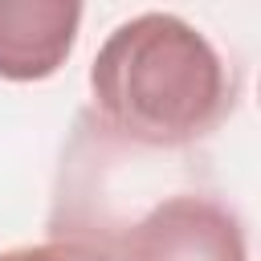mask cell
Returning <instances> with one entry per match:
<instances>
[{
    "mask_svg": "<svg viewBox=\"0 0 261 261\" xmlns=\"http://www.w3.org/2000/svg\"><path fill=\"white\" fill-rule=\"evenodd\" d=\"M90 90L102 122L139 147H188L232 102L220 53L171 12L122 20L90 65Z\"/></svg>",
    "mask_w": 261,
    "mask_h": 261,
    "instance_id": "cell-1",
    "label": "cell"
},
{
    "mask_svg": "<svg viewBox=\"0 0 261 261\" xmlns=\"http://www.w3.org/2000/svg\"><path fill=\"white\" fill-rule=\"evenodd\" d=\"M126 261H245V232L224 204L171 196L126 232Z\"/></svg>",
    "mask_w": 261,
    "mask_h": 261,
    "instance_id": "cell-2",
    "label": "cell"
},
{
    "mask_svg": "<svg viewBox=\"0 0 261 261\" xmlns=\"http://www.w3.org/2000/svg\"><path fill=\"white\" fill-rule=\"evenodd\" d=\"M82 4L73 0H0V77L45 82L73 53Z\"/></svg>",
    "mask_w": 261,
    "mask_h": 261,
    "instance_id": "cell-3",
    "label": "cell"
},
{
    "mask_svg": "<svg viewBox=\"0 0 261 261\" xmlns=\"http://www.w3.org/2000/svg\"><path fill=\"white\" fill-rule=\"evenodd\" d=\"M0 261H114V257L90 241H41V245L8 249L0 253Z\"/></svg>",
    "mask_w": 261,
    "mask_h": 261,
    "instance_id": "cell-4",
    "label": "cell"
}]
</instances>
